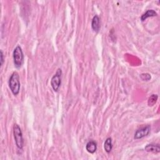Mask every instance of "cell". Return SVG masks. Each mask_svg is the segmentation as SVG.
<instances>
[{
  "label": "cell",
  "instance_id": "13",
  "mask_svg": "<svg viewBox=\"0 0 160 160\" xmlns=\"http://www.w3.org/2000/svg\"><path fill=\"white\" fill-rule=\"evenodd\" d=\"M3 63H4V55L3 51L1 50V66L3 65Z\"/></svg>",
  "mask_w": 160,
  "mask_h": 160
},
{
  "label": "cell",
  "instance_id": "6",
  "mask_svg": "<svg viewBox=\"0 0 160 160\" xmlns=\"http://www.w3.org/2000/svg\"><path fill=\"white\" fill-rule=\"evenodd\" d=\"M91 28L95 32H98L100 30V19L98 15L93 17L91 22Z\"/></svg>",
  "mask_w": 160,
  "mask_h": 160
},
{
  "label": "cell",
  "instance_id": "11",
  "mask_svg": "<svg viewBox=\"0 0 160 160\" xmlns=\"http://www.w3.org/2000/svg\"><path fill=\"white\" fill-rule=\"evenodd\" d=\"M158 100V96L157 95H152L148 100V104L150 106H153Z\"/></svg>",
  "mask_w": 160,
  "mask_h": 160
},
{
  "label": "cell",
  "instance_id": "5",
  "mask_svg": "<svg viewBox=\"0 0 160 160\" xmlns=\"http://www.w3.org/2000/svg\"><path fill=\"white\" fill-rule=\"evenodd\" d=\"M150 130H151L150 126H145L143 128H141V129L137 130L135 133V136H134L135 139V140H139V139H141V138L146 136L149 135Z\"/></svg>",
  "mask_w": 160,
  "mask_h": 160
},
{
  "label": "cell",
  "instance_id": "4",
  "mask_svg": "<svg viewBox=\"0 0 160 160\" xmlns=\"http://www.w3.org/2000/svg\"><path fill=\"white\" fill-rule=\"evenodd\" d=\"M61 76H62V70L59 68L56 71V73L53 75L51 79V85L55 92L58 91L60 87L61 84Z\"/></svg>",
  "mask_w": 160,
  "mask_h": 160
},
{
  "label": "cell",
  "instance_id": "10",
  "mask_svg": "<svg viewBox=\"0 0 160 160\" xmlns=\"http://www.w3.org/2000/svg\"><path fill=\"white\" fill-rule=\"evenodd\" d=\"M104 148L106 153H110L113 149V143L112 139L111 138H108L106 140L104 143Z\"/></svg>",
  "mask_w": 160,
  "mask_h": 160
},
{
  "label": "cell",
  "instance_id": "7",
  "mask_svg": "<svg viewBox=\"0 0 160 160\" xmlns=\"http://www.w3.org/2000/svg\"><path fill=\"white\" fill-rule=\"evenodd\" d=\"M86 150L91 154L95 153L97 150V143L94 141H89L86 145Z\"/></svg>",
  "mask_w": 160,
  "mask_h": 160
},
{
  "label": "cell",
  "instance_id": "8",
  "mask_svg": "<svg viewBox=\"0 0 160 160\" xmlns=\"http://www.w3.org/2000/svg\"><path fill=\"white\" fill-rule=\"evenodd\" d=\"M144 150L148 152H151L154 153H158L160 152V147L159 144H147L145 146Z\"/></svg>",
  "mask_w": 160,
  "mask_h": 160
},
{
  "label": "cell",
  "instance_id": "2",
  "mask_svg": "<svg viewBox=\"0 0 160 160\" xmlns=\"http://www.w3.org/2000/svg\"><path fill=\"white\" fill-rule=\"evenodd\" d=\"M13 61L16 68H20L24 62V55L23 50L20 46H17L13 53Z\"/></svg>",
  "mask_w": 160,
  "mask_h": 160
},
{
  "label": "cell",
  "instance_id": "9",
  "mask_svg": "<svg viewBox=\"0 0 160 160\" xmlns=\"http://www.w3.org/2000/svg\"><path fill=\"white\" fill-rule=\"evenodd\" d=\"M158 15L157 13L153 9H149L146 12H145L144 14L141 16V20L142 21H145L148 18L150 17H155Z\"/></svg>",
  "mask_w": 160,
  "mask_h": 160
},
{
  "label": "cell",
  "instance_id": "1",
  "mask_svg": "<svg viewBox=\"0 0 160 160\" xmlns=\"http://www.w3.org/2000/svg\"><path fill=\"white\" fill-rule=\"evenodd\" d=\"M9 87L15 96H17L20 90V76L17 72H13L9 79Z\"/></svg>",
  "mask_w": 160,
  "mask_h": 160
},
{
  "label": "cell",
  "instance_id": "3",
  "mask_svg": "<svg viewBox=\"0 0 160 160\" xmlns=\"http://www.w3.org/2000/svg\"><path fill=\"white\" fill-rule=\"evenodd\" d=\"M13 135L16 145L18 149L22 150L23 147V138L21 129L18 125L15 124L13 126Z\"/></svg>",
  "mask_w": 160,
  "mask_h": 160
},
{
  "label": "cell",
  "instance_id": "12",
  "mask_svg": "<svg viewBox=\"0 0 160 160\" xmlns=\"http://www.w3.org/2000/svg\"><path fill=\"white\" fill-rule=\"evenodd\" d=\"M141 79L143 80V81H149V80L151 79V75L148 73H143L140 75Z\"/></svg>",
  "mask_w": 160,
  "mask_h": 160
}]
</instances>
